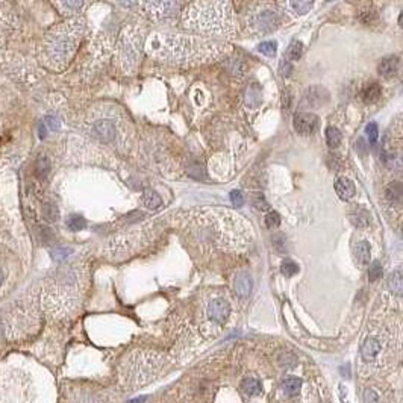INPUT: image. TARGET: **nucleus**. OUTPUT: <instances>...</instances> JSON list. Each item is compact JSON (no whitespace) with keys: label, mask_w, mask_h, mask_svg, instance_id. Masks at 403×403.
Listing matches in <instances>:
<instances>
[{"label":"nucleus","mask_w":403,"mask_h":403,"mask_svg":"<svg viewBox=\"0 0 403 403\" xmlns=\"http://www.w3.org/2000/svg\"><path fill=\"white\" fill-rule=\"evenodd\" d=\"M146 399H147L146 396H141V397H138V399H133V400H130V402H127V403H143L144 400H146Z\"/></svg>","instance_id":"nucleus-42"},{"label":"nucleus","mask_w":403,"mask_h":403,"mask_svg":"<svg viewBox=\"0 0 403 403\" xmlns=\"http://www.w3.org/2000/svg\"><path fill=\"white\" fill-rule=\"evenodd\" d=\"M241 390L247 396H258L261 393V384H259V381H256L253 378H247L241 382Z\"/></svg>","instance_id":"nucleus-25"},{"label":"nucleus","mask_w":403,"mask_h":403,"mask_svg":"<svg viewBox=\"0 0 403 403\" xmlns=\"http://www.w3.org/2000/svg\"><path fill=\"white\" fill-rule=\"evenodd\" d=\"M381 96H382V88H381V85L376 84V82H370V84H367V85L362 88V91H361V99H362V102H364L365 105H373V103H376V102L381 99Z\"/></svg>","instance_id":"nucleus-20"},{"label":"nucleus","mask_w":403,"mask_h":403,"mask_svg":"<svg viewBox=\"0 0 403 403\" xmlns=\"http://www.w3.org/2000/svg\"><path fill=\"white\" fill-rule=\"evenodd\" d=\"M353 255H355V259L356 262L364 267V265H368L370 264V259H372V244L370 241L367 240H359L355 247H353Z\"/></svg>","instance_id":"nucleus-16"},{"label":"nucleus","mask_w":403,"mask_h":403,"mask_svg":"<svg viewBox=\"0 0 403 403\" xmlns=\"http://www.w3.org/2000/svg\"><path fill=\"white\" fill-rule=\"evenodd\" d=\"M49 172H50V161L46 156H40L35 164V175L40 179H44L49 175Z\"/></svg>","instance_id":"nucleus-27"},{"label":"nucleus","mask_w":403,"mask_h":403,"mask_svg":"<svg viewBox=\"0 0 403 403\" xmlns=\"http://www.w3.org/2000/svg\"><path fill=\"white\" fill-rule=\"evenodd\" d=\"M56 5L61 6V8H64V9H67V12H76L81 8H84L87 3L85 2H59Z\"/></svg>","instance_id":"nucleus-36"},{"label":"nucleus","mask_w":403,"mask_h":403,"mask_svg":"<svg viewBox=\"0 0 403 403\" xmlns=\"http://www.w3.org/2000/svg\"><path fill=\"white\" fill-rule=\"evenodd\" d=\"M281 272H282L284 276L291 278V276H294L296 273H299V265H297L294 261H291V259H285V261L282 262V265H281Z\"/></svg>","instance_id":"nucleus-32"},{"label":"nucleus","mask_w":403,"mask_h":403,"mask_svg":"<svg viewBox=\"0 0 403 403\" xmlns=\"http://www.w3.org/2000/svg\"><path fill=\"white\" fill-rule=\"evenodd\" d=\"M365 132H367V137H368V141L370 143H375L379 137V127L376 123H368L367 127H365Z\"/></svg>","instance_id":"nucleus-38"},{"label":"nucleus","mask_w":403,"mask_h":403,"mask_svg":"<svg viewBox=\"0 0 403 403\" xmlns=\"http://www.w3.org/2000/svg\"><path fill=\"white\" fill-rule=\"evenodd\" d=\"M229 314H230V305L223 297H217L208 305V315L215 323H224Z\"/></svg>","instance_id":"nucleus-12"},{"label":"nucleus","mask_w":403,"mask_h":403,"mask_svg":"<svg viewBox=\"0 0 403 403\" xmlns=\"http://www.w3.org/2000/svg\"><path fill=\"white\" fill-rule=\"evenodd\" d=\"M84 21L75 20L56 27L47 38L46 52L50 64L56 69H64L72 59L76 46L84 33Z\"/></svg>","instance_id":"nucleus-4"},{"label":"nucleus","mask_w":403,"mask_h":403,"mask_svg":"<svg viewBox=\"0 0 403 403\" xmlns=\"http://www.w3.org/2000/svg\"><path fill=\"white\" fill-rule=\"evenodd\" d=\"M182 229L202 250L244 252L253 238L249 221L226 208L190 209L182 218Z\"/></svg>","instance_id":"nucleus-1"},{"label":"nucleus","mask_w":403,"mask_h":403,"mask_svg":"<svg viewBox=\"0 0 403 403\" xmlns=\"http://www.w3.org/2000/svg\"><path fill=\"white\" fill-rule=\"evenodd\" d=\"M41 215H43V218H44L46 221L53 223V221L58 220L59 212H58V208H56L55 205H52V203H44V205H43V209H41Z\"/></svg>","instance_id":"nucleus-28"},{"label":"nucleus","mask_w":403,"mask_h":403,"mask_svg":"<svg viewBox=\"0 0 403 403\" xmlns=\"http://www.w3.org/2000/svg\"><path fill=\"white\" fill-rule=\"evenodd\" d=\"M43 123L46 124L47 129H50V130H53V132L59 130V127H61V120H58V118L53 117V115H49Z\"/></svg>","instance_id":"nucleus-39"},{"label":"nucleus","mask_w":403,"mask_h":403,"mask_svg":"<svg viewBox=\"0 0 403 403\" xmlns=\"http://www.w3.org/2000/svg\"><path fill=\"white\" fill-rule=\"evenodd\" d=\"M335 193L338 194L340 199L343 200H350L355 194H356V188L355 184L347 178V176H340L335 181Z\"/></svg>","instance_id":"nucleus-15"},{"label":"nucleus","mask_w":403,"mask_h":403,"mask_svg":"<svg viewBox=\"0 0 403 403\" xmlns=\"http://www.w3.org/2000/svg\"><path fill=\"white\" fill-rule=\"evenodd\" d=\"M384 350V340L379 337V333L367 335L361 344V356L367 362H373L379 358V355Z\"/></svg>","instance_id":"nucleus-9"},{"label":"nucleus","mask_w":403,"mask_h":403,"mask_svg":"<svg viewBox=\"0 0 403 403\" xmlns=\"http://www.w3.org/2000/svg\"><path fill=\"white\" fill-rule=\"evenodd\" d=\"M67 226H69L70 230H75L76 232V230H82L87 226V221L81 215H70L67 218Z\"/></svg>","instance_id":"nucleus-31"},{"label":"nucleus","mask_w":403,"mask_h":403,"mask_svg":"<svg viewBox=\"0 0 403 403\" xmlns=\"http://www.w3.org/2000/svg\"><path fill=\"white\" fill-rule=\"evenodd\" d=\"M329 100V94L323 87L314 85L309 87L305 93H303L302 106H308V108H321L326 102Z\"/></svg>","instance_id":"nucleus-11"},{"label":"nucleus","mask_w":403,"mask_h":403,"mask_svg":"<svg viewBox=\"0 0 403 403\" xmlns=\"http://www.w3.org/2000/svg\"><path fill=\"white\" fill-rule=\"evenodd\" d=\"M144 49V30L138 26L126 27L118 40L117 46V61L123 72H133L143 56Z\"/></svg>","instance_id":"nucleus-5"},{"label":"nucleus","mask_w":403,"mask_h":403,"mask_svg":"<svg viewBox=\"0 0 403 403\" xmlns=\"http://www.w3.org/2000/svg\"><path fill=\"white\" fill-rule=\"evenodd\" d=\"M233 290H235V293L240 297H243V299L249 297L250 293H252V279H250V276L247 273H238L235 276V279H233Z\"/></svg>","instance_id":"nucleus-19"},{"label":"nucleus","mask_w":403,"mask_h":403,"mask_svg":"<svg viewBox=\"0 0 403 403\" xmlns=\"http://www.w3.org/2000/svg\"><path fill=\"white\" fill-rule=\"evenodd\" d=\"M138 5L144 8V12L152 20H164L173 17L181 8L179 2H143Z\"/></svg>","instance_id":"nucleus-8"},{"label":"nucleus","mask_w":403,"mask_h":403,"mask_svg":"<svg viewBox=\"0 0 403 403\" xmlns=\"http://www.w3.org/2000/svg\"><path fill=\"white\" fill-rule=\"evenodd\" d=\"M279 224H281V215H279L276 211L268 212L267 217H265V226H267L268 229H276Z\"/></svg>","instance_id":"nucleus-35"},{"label":"nucleus","mask_w":403,"mask_h":403,"mask_svg":"<svg viewBox=\"0 0 403 403\" xmlns=\"http://www.w3.org/2000/svg\"><path fill=\"white\" fill-rule=\"evenodd\" d=\"M282 24V15L276 5L259 3L247 15V26L256 35H268Z\"/></svg>","instance_id":"nucleus-6"},{"label":"nucleus","mask_w":403,"mask_h":403,"mask_svg":"<svg viewBox=\"0 0 403 403\" xmlns=\"http://www.w3.org/2000/svg\"><path fill=\"white\" fill-rule=\"evenodd\" d=\"M143 203L149 208V209H158L162 205V199L161 196L153 191V190H146L143 193Z\"/></svg>","instance_id":"nucleus-23"},{"label":"nucleus","mask_w":403,"mask_h":403,"mask_svg":"<svg viewBox=\"0 0 403 403\" xmlns=\"http://www.w3.org/2000/svg\"><path fill=\"white\" fill-rule=\"evenodd\" d=\"M182 23L202 38H230L237 33V20L229 2H193L185 8Z\"/></svg>","instance_id":"nucleus-3"},{"label":"nucleus","mask_w":403,"mask_h":403,"mask_svg":"<svg viewBox=\"0 0 403 403\" xmlns=\"http://www.w3.org/2000/svg\"><path fill=\"white\" fill-rule=\"evenodd\" d=\"M282 388H284V391H285L287 396H291V397L293 396H297L299 391H300V388H302V381L299 378H288V379L284 381Z\"/></svg>","instance_id":"nucleus-24"},{"label":"nucleus","mask_w":403,"mask_h":403,"mask_svg":"<svg viewBox=\"0 0 403 403\" xmlns=\"http://www.w3.org/2000/svg\"><path fill=\"white\" fill-rule=\"evenodd\" d=\"M384 199L390 206L397 208V211H400L403 203L402 182L400 181H393L391 184H388L385 191H384Z\"/></svg>","instance_id":"nucleus-14"},{"label":"nucleus","mask_w":403,"mask_h":403,"mask_svg":"<svg viewBox=\"0 0 403 403\" xmlns=\"http://www.w3.org/2000/svg\"><path fill=\"white\" fill-rule=\"evenodd\" d=\"M38 135H40V138H41V140H44V138H46V135H47V127H46V124H44L43 121H40V123H38Z\"/></svg>","instance_id":"nucleus-41"},{"label":"nucleus","mask_w":403,"mask_h":403,"mask_svg":"<svg viewBox=\"0 0 403 403\" xmlns=\"http://www.w3.org/2000/svg\"><path fill=\"white\" fill-rule=\"evenodd\" d=\"M379 278H382V264L379 261H373L368 265V279L372 282L378 281Z\"/></svg>","instance_id":"nucleus-34"},{"label":"nucleus","mask_w":403,"mask_h":403,"mask_svg":"<svg viewBox=\"0 0 403 403\" xmlns=\"http://www.w3.org/2000/svg\"><path fill=\"white\" fill-rule=\"evenodd\" d=\"M91 133L105 144H114L120 137H126V123L123 118L105 117L99 118L91 126Z\"/></svg>","instance_id":"nucleus-7"},{"label":"nucleus","mask_w":403,"mask_h":403,"mask_svg":"<svg viewBox=\"0 0 403 403\" xmlns=\"http://www.w3.org/2000/svg\"><path fill=\"white\" fill-rule=\"evenodd\" d=\"M147 53L169 65H197L218 59L229 52L224 43L184 33H155L146 44Z\"/></svg>","instance_id":"nucleus-2"},{"label":"nucleus","mask_w":403,"mask_h":403,"mask_svg":"<svg viewBox=\"0 0 403 403\" xmlns=\"http://www.w3.org/2000/svg\"><path fill=\"white\" fill-rule=\"evenodd\" d=\"M399 67H400V61L397 56H388L384 58L378 67L379 75L385 79H393L397 73H399Z\"/></svg>","instance_id":"nucleus-17"},{"label":"nucleus","mask_w":403,"mask_h":403,"mask_svg":"<svg viewBox=\"0 0 403 403\" xmlns=\"http://www.w3.org/2000/svg\"><path fill=\"white\" fill-rule=\"evenodd\" d=\"M73 253V250L70 249V247H56V249H53L52 252H50V256H52V259L55 261V262H61V261H64L67 256H70Z\"/></svg>","instance_id":"nucleus-33"},{"label":"nucleus","mask_w":403,"mask_h":403,"mask_svg":"<svg viewBox=\"0 0 403 403\" xmlns=\"http://www.w3.org/2000/svg\"><path fill=\"white\" fill-rule=\"evenodd\" d=\"M320 120L315 114L311 112H300L294 117V129L300 135H312L318 130Z\"/></svg>","instance_id":"nucleus-10"},{"label":"nucleus","mask_w":403,"mask_h":403,"mask_svg":"<svg viewBox=\"0 0 403 403\" xmlns=\"http://www.w3.org/2000/svg\"><path fill=\"white\" fill-rule=\"evenodd\" d=\"M364 402L365 403H381V396L376 390L367 388L364 391Z\"/></svg>","instance_id":"nucleus-37"},{"label":"nucleus","mask_w":403,"mask_h":403,"mask_svg":"<svg viewBox=\"0 0 403 403\" xmlns=\"http://www.w3.org/2000/svg\"><path fill=\"white\" fill-rule=\"evenodd\" d=\"M341 140H343V135H341L340 129L332 127V126L327 127V130H326V143H327L329 147H332V149L338 147L341 144Z\"/></svg>","instance_id":"nucleus-26"},{"label":"nucleus","mask_w":403,"mask_h":403,"mask_svg":"<svg viewBox=\"0 0 403 403\" xmlns=\"http://www.w3.org/2000/svg\"><path fill=\"white\" fill-rule=\"evenodd\" d=\"M349 220L352 221V224L358 229H365L370 226V221H372V215H370V211L362 206V205H353L350 209H349Z\"/></svg>","instance_id":"nucleus-13"},{"label":"nucleus","mask_w":403,"mask_h":403,"mask_svg":"<svg viewBox=\"0 0 403 403\" xmlns=\"http://www.w3.org/2000/svg\"><path fill=\"white\" fill-rule=\"evenodd\" d=\"M279 6L285 9L291 17H300L308 14V11L312 8V2H296V0H288V2H279Z\"/></svg>","instance_id":"nucleus-18"},{"label":"nucleus","mask_w":403,"mask_h":403,"mask_svg":"<svg viewBox=\"0 0 403 403\" xmlns=\"http://www.w3.org/2000/svg\"><path fill=\"white\" fill-rule=\"evenodd\" d=\"M387 287L388 290L396 294V296H402L403 293V278H402V272L400 270H396L393 272L390 276H388V281H387Z\"/></svg>","instance_id":"nucleus-22"},{"label":"nucleus","mask_w":403,"mask_h":403,"mask_svg":"<svg viewBox=\"0 0 403 403\" xmlns=\"http://www.w3.org/2000/svg\"><path fill=\"white\" fill-rule=\"evenodd\" d=\"M262 100V93H261V88L256 85V84H252L247 90H246V97L244 102L246 105L250 108V109H256Z\"/></svg>","instance_id":"nucleus-21"},{"label":"nucleus","mask_w":403,"mask_h":403,"mask_svg":"<svg viewBox=\"0 0 403 403\" xmlns=\"http://www.w3.org/2000/svg\"><path fill=\"white\" fill-rule=\"evenodd\" d=\"M303 55V44L300 41H293L287 50V59L290 61H297Z\"/></svg>","instance_id":"nucleus-29"},{"label":"nucleus","mask_w":403,"mask_h":403,"mask_svg":"<svg viewBox=\"0 0 403 403\" xmlns=\"http://www.w3.org/2000/svg\"><path fill=\"white\" fill-rule=\"evenodd\" d=\"M2 281H3V276H2V272H0V285H2Z\"/></svg>","instance_id":"nucleus-43"},{"label":"nucleus","mask_w":403,"mask_h":403,"mask_svg":"<svg viewBox=\"0 0 403 403\" xmlns=\"http://www.w3.org/2000/svg\"><path fill=\"white\" fill-rule=\"evenodd\" d=\"M258 50L268 58H275L276 52H278V44H276V41H264L258 46Z\"/></svg>","instance_id":"nucleus-30"},{"label":"nucleus","mask_w":403,"mask_h":403,"mask_svg":"<svg viewBox=\"0 0 403 403\" xmlns=\"http://www.w3.org/2000/svg\"><path fill=\"white\" fill-rule=\"evenodd\" d=\"M230 200H232V203H233L235 206H241L243 202H244L241 191H232V193H230Z\"/></svg>","instance_id":"nucleus-40"}]
</instances>
